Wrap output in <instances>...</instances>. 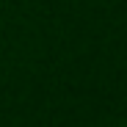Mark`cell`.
Listing matches in <instances>:
<instances>
[{
	"label": "cell",
	"instance_id": "cell-1",
	"mask_svg": "<svg viewBox=\"0 0 127 127\" xmlns=\"http://www.w3.org/2000/svg\"><path fill=\"white\" fill-rule=\"evenodd\" d=\"M122 127H127V124H122Z\"/></svg>",
	"mask_w": 127,
	"mask_h": 127
}]
</instances>
